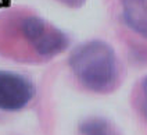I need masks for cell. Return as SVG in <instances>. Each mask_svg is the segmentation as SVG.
Listing matches in <instances>:
<instances>
[{"label": "cell", "instance_id": "4", "mask_svg": "<svg viewBox=\"0 0 147 135\" xmlns=\"http://www.w3.org/2000/svg\"><path fill=\"white\" fill-rule=\"evenodd\" d=\"M121 6L126 26L147 39V0H121Z\"/></svg>", "mask_w": 147, "mask_h": 135}, {"label": "cell", "instance_id": "8", "mask_svg": "<svg viewBox=\"0 0 147 135\" xmlns=\"http://www.w3.org/2000/svg\"><path fill=\"white\" fill-rule=\"evenodd\" d=\"M144 114H146V117H147V103L144 104Z\"/></svg>", "mask_w": 147, "mask_h": 135}, {"label": "cell", "instance_id": "1", "mask_svg": "<svg viewBox=\"0 0 147 135\" xmlns=\"http://www.w3.org/2000/svg\"><path fill=\"white\" fill-rule=\"evenodd\" d=\"M68 64L79 84L92 92L113 91L119 78L117 54L104 41H89L76 46Z\"/></svg>", "mask_w": 147, "mask_h": 135}, {"label": "cell", "instance_id": "3", "mask_svg": "<svg viewBox=\"0 0 147 135\" xmlns=\"http://www.w3.org/2000/svg\"><path fill=\"white\" fill-rule=\"evenodd\" d=\"M35 85L14 71L0 70V111L16 113L25 109L35 98Z\"/></svg>", "mask_w": 147, "mask_h": 135}, {"label": "cell", "instance_id": "7", "mask_svg": "<svg viewBox=\"0 0 147 135\" xmlns=\"http://www.w3.org/2000/svg\"><path fill=\"white\" fill-rule=\"evenodd\" d=\"M142 91H143V93H144V96L147 98V75L142 79Z\"/></svg>", "mask_w": 147, "mask_h": 135}, {"label": "cell", "instance_id": "6", "mask_svg": "<svg viewBox=\"0 0 147 135\" xmlns=\"http://www.w3.org/2000/svg\"><path fill=\"white\" fill-rule=\"evenodd\" d=\"M57 1H60L61 4H64L67 7H71V9H79L86 3V0H57Z\"/></svg>", "mask_w": 147, "mask_h": 135}, {"label": "cell", "instance_id": "5", "mask_svg": "<svg viewBox=\"0 0 147 135\" xmlns=\"http://www.w3.org/2000/svg\"><path fill=\"white\" fill-rule=\"evenodd\" d=\"M79 132L82 135H117L107 120L98 117L82 121L79 126Z\"/></svg>", "mask_w": 147, "mask_h": 135}, {"label": "cell", "instance_id": "2", "mask_svg": "<svg viewBox=\"0 0 147 135\" xmlns=\"http://www.w3.org/2000/svg\"><path fill=\"white\" fill-rule=\"evenodd\" d=\"M14 31L28 50L43 60L56 57L69 46V38L67 34L33 14L16 18Z\"/></svg>", "mask_w": 147, "mask_h": 135}]
</instances>
